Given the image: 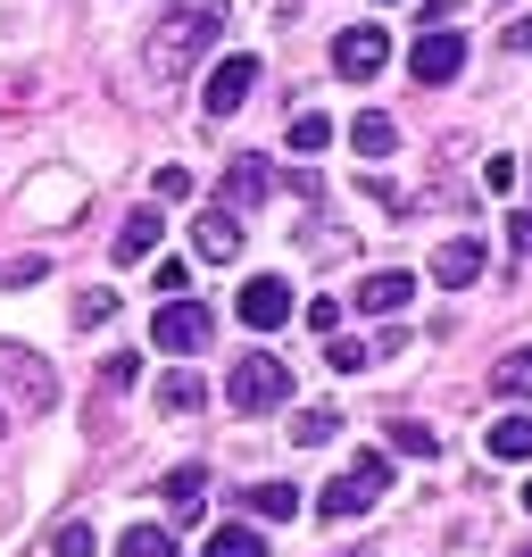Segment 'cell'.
Returning a JSON list of instances; mask_svg holds the SVG:
<instances>
[{"mask_svg": "<svg viewBox=\"0 0 532 557\" xmlns=\"http://www.w3.org/2000/svg\"><path fill=\"white\" fill-rule=\"evenodd\" d=\"M216 34H225V0H166L159 25H150V42H141V67L166 84V75H184Z\"/></svg>", "mask_w": 532, "mask_h": 557, "instance_id": "6da1fadb", "label": "cell"}, {"mask_svg": "<svg viewBox=\"0 0 532 557\" xmlns=\"http://www.w3.org/2000/svg\"><path fill=\"white\" fill-rule=\"evenodd\" d=\"M0 392H9V408H25V417H50V408H59V374H50L42 349L0 342Z\"/></svg>", "mask_w": 532, "mask_h": 557, "instance_id": "7a4b0ae2", "label": "cell"}, {"mask_svg": "<svg viewBox=\"0 0 532 557\" xmlns=\"http://www.w3.org/2000/svg\"><path fill=\"white\" fill-rule=\"evenodd\" d=\"M225 399H233V408H250V417H267V408H292V367H283L275 349H250V358L233 367Z\"/></svg>", "mask_w": 532, "mask_h": 557, "instance_id": "3957f363", "label": "cell"}, {"mask_svg": "<svg viewBox=\"0 0 532 557\" xmlns=\"http://www.w3.org/2000/svg\"><path fill=\"white\" fill-rule=\"evenodd\" d=\"M150 342L166 349V358H191V349L216 342V308L209 300H166L159 317H150Z\"/></svg>", "mask_w": 532, "mask_h": 557, "instance_id": "277c9868", "label": "cell"}, {"mask_svg": "<svg viewBox=\"0 0 532 557\" xmlns=\"http://www.w3.org/2000/svg\"><path fill=\"white\" fill-rule=\"evenodd\" d=\"M250 84H258V59H242V50H233V59H216V67H209L200 109H209V116H233L242 100H250Z\"/></svg>", "mask_w": 532, "mask_h": 557, "instance_id": "5b68a950", "label": "cell"}, {"mask_svg": "<svg viewBox=\"0 0 532 557\" xmlns=\"http://www.w3.org/2000/svg\"><path fill=\"white\" fill-rule=\"evenodd\" d=\"M383 59H392V34H383V25H349L342 42H333V67H342L349 84H367V75H383Z\"/></svg>", "mask_w": 532, "mask_h": 557, "instance_id": "8992f818", "label": "cell"}, {"mask_svg": "<svg viewBox=\"0 0 532 557\" xmlns=\"http://www.w3.org/2000/svg\"><path fill=\"white\" fill-rule=\"evenodd\" d=\"M283 317H292V283L283 275H250L242 283V325L250 333H283Z\"/></svg>", "mask_w": 532, "mask_h": 557, "instance_id": "52a82bcc", "label": "cell"}, {"mask_svg": "<svg viewBox=\"0 0 532 557\" xmlns=\"http://www.w3.org/2000/svg\"><path fill=\"white\" fill-rule=\"evenodd\" d=\"M458 67H466V34H449V25H433V34L408 50V75H417V84H449Z\"/></svg>", "mask_w": 532, "mask_h": 557, "instance_id": "ba28073f", "label": "cell"}, {"mask_svg": "<svg viewBox=\"0 0 532 557\" xmlns=\"http://www.w3.org/2000/svg\"><path fill=\"white\" fill-rule=\"evenodd\" d=\"M483 267H491V250L474 242V233H458V242H441V250H433V283H441V292H466V283H483Z\"/></svg>", "mask_w": 532, "mask_h": 557, "instance_id": "9c48e42d", "label": "cell"}, {"mask_svg": "<svg viewBox=\"0 0 532 557\" xmlns=\"http://www.w3.org/2000/svg\"><path fill=\"white\" fill-rule=\"evenodd\" d=\"M191 250L209 258V267H233V258H242V216L233 209H200L191 216Z\"/></svg>", "mask_w": 532, "mask_h": 557, "instance_id": "30bf717a", "label": "cell"}, {"mask_svg": "<svg viewBox=\"0 0 532 557\" xmlns=\"http://www.w3.org/2000/svg\"><path fill=\"white\" fill-rule=\"evenodd\" d=\"M267 191H275V166H267V159H233L225 166V200H216V209H258Z\"/></svg>", "mask_w": 532, "mask_h": 557, "instance_id": "8fae6325", "label": "cell"}, {"mask_svg": "<svg viewBox=\"0 0 532 557\" xmlns=\"http://www.w3.org/2000/svg\"><path fill=\"white\" fill-rule=\"evenodd\" d=\"M408 292H417V275L383 267V275H367V283H358V308H367V317H399V308H408Z\"/></svg>", "mask_w": 532, "mask_h": 557, "instance_id": "7c38bea8", "label": "cell"}, {"mask_svg": "<svg viewBox=\"0 0 532 557\" xmlns=\"http://www.w3.org/2000/svg\"><path fill=\"white\" fill-rule=\"evenodd\" d=\"M367 508H374V491L358 483V474H349V483L333 474V483L317 491V516H324V524H349V516H367Z\"/></svg>", "mask_w": 532, "mask_h": 557, "instance_id": "4fadbf2b", "label": "cell"}, {"mask_svg": "<svg viewBox=\"0 0 532 557\" xmlns=\"http://www.w3.org/2000/svg\"><path fill=\"white\" fill-rule=\"evenodd\" d=\"M349 150H358V159H392V150H399V125L383 109H367L358 125H349Z\"/></svg>", "mask_w": 532, "mask_h": 557, "instance_id": "5bb4252c", "label": "cell"}, {"mask_svg": "<svg viewBox=\"0 0 532 557\" xmlns=\"http://www.w3.org/2000/svg\"><path fill=\"white\" fill-rule=\"evenodd\" d=\"M159 233H166L159 209H134V216H125V233H116V258H125V267H134V258H150V250H159Z\"/></svg>", "mask_w": 532, "mask_h": 557, "instance_id": "9a60e30c", "label": "cell"}, {"mask_svg": "<svg viewBox=\"0 0 532 557\" xmlns=\"http://www.w3.org/2000/svg\"><path fill=\"white\" fill-rule=\"evenodd\" d=\"M250 516H267V524H283V516H300V491L283 483V474H275V483H250Z\"/></svg>", "mask_w": 532, "mask_h": 557, "instance_id": "2e32d148", "label": "cell"}, {"mask_svg": "<svg viewBox=\"0 0 532 557\" xmlns=\"http://www.w3.org/2000/svg\"><path fill=\"white\" fill-rule=\"evenodd\" d=\"M200 499H209V466H175V474H166V508L191 516Z\"/></svg>", "mask_w": 532, "mask_h": 557, "instance_id": "e0dca14e", "label": "cell"}, {"mask_svg": "<svg viewBox=\"0 0 532 557\" xmlns=\"http://www.w3.org/2000/svg\"><path fill=\"white\" fill-rule=\"evenodd\" d=\"M491 458L524 466L532 458V417H499V424H491Z\"/></svg>", "mask_w": 532, "mask_h": 557, "instance_id": "ac0fdd59", "label": "cell"}, {"mask_svg": "<svg viewBox=\"0 0 532 557\" xmlns=\"http://www.w3.org/2000/svg\"><path fill=\"white\" fill-rule=\"evenodd\" d=\"M116 557H175V533H166V524H125V533H116Z\"/></svg>", "mask_w": 532, "mask_h": 557, "instance_id": "d6986e66", "label": "cell"}, {"mask_svg": "<svg viewBox=\"0 0 532 557\" xmlns=\"http://www.w3.org/2000/svg\"><path fill=\"white\" fill-rule=\"evenodd\" d=\"M159 408H166V417H191V408H209V383H200V374H166Z\"/></svg>", "mask_w": 532, "mask_h": 557, "instance_id": "ffe728a7", "label": "cell"}, {"mask_svg": "<svg viewBox=\"0 0 532 557\" xmlns=\"http://www.w3.org/2000/svg\"><path fill=\"white\" fill-rule=\"evenodd\" d=\"M491 392H508V399H532V349H508V358L491 367Z\"/></svg>", "mask_w": 532, "mask_h": 557, "instance_id": "44dd1931", "label": "cell"}, {"mask_svg": "<svg viewBox=\"0 0 532 557\" xmlns=\"http://www.w3.org/2000/svg\"><path fill=\"white\" fill-rule=\"evenodd\" d=\"M209 557H267V541H258V524H216Z\"/></svg>", "mask_w": 532, "mask_h": 557, "instance_id": "7402d4cb", "label": "cell"}, {"mask_svg": "<svg viewBox=\"0 0 532 557\" xmlns=\"http://www.w3.org/2000/svg\"><path fill=\"white\" fill-rule=\"evenodd\" d=\"M333 433H342V417H333V408H300V417H292V442H300V449H324Z\"/></svg>", "mask_w": 532, "mask_h": 557, "instance_id": "603a6c76", "label": "cell"}, {"mask_svg": "<svg viewBox=\"0 0 532 557\" xmlns=\"http://www.w3.org/2000/svg\"><path fill=\"white\" fill-rule=\"evenodd\" d=\"M392 449H399V458H433V424H417V417H392Z\"/></svg>", "mask_w": 532, "mask_h": 557, "instance_id": "cb8c5ba5", "label": "cell"}, {"mask_svg": "<svg viewBox=\"0 0 532 557\" xmlns=\"http://www.w3.org/2000/svg\"><path fill=\"white\" fill-rule=\"evenodd\" d=\"M50 549H59V557H100V533L84 524V516H67V524L50 533Z\"/></svg>", "mask_w": 532, "mask_h": 557, "instance_id": "d4e9b609", "label": "cell"}, {"mask_svg": "<svg viewBox=\"0 0 532 557\" xmlns=\"http://www.w3.org/2000/svg\"><path fill=\"white\" fill-rule=\"evenodd\" d=\"M324 150H333V125H324V116H300V125H292V159H324Z\"/></svg>", "mask_w": 532, "mask_h": 557, "instance_id": "484cf974", "label": "cell"}, {"mask_svg": "<svg viewBox=\"0 0 532 557\" xmlns=\"http://www.w3.org/2000/svg\"><path fill=\"white\" fill-rule=\"evenodd\" d=\"M42 275H50L42 258H0V292H34Z\"/></svg>", "mask_w": 532, "mask_h": 557, "instance_id": "4316f807", "label": "cell"}, {"mask_svg": "<svg viewBox=\"0 0 532 557\" xmlns=\"http://www.w3.org/2000/svg\"><path fill=\"white\" fill-rule=\"evenodd\" d=\"M349 474H358V483H367L374 499H383V491H392V449H367V458L349 466Z\"/></svg>", "mask_w": 532, "mask_h": 557, "instance_id": "83f0119b", "label": "cell"}, {"mask_svg": "<svg viewBox=\"0 0 532 557\" xmlns=\"http://www.w3.org/2000/svg\"><path fill=\"white\" fill-rule=\"evenodd\" d=\"M150 283H159V300H184L191 267H184V258H159V267H150Z\"/></svg>", "mask_w": 532, "mask_h": 557, "instance_id": "f1b7e54d", "label": "cell"}, {"mask_svg": "<svg viewBox=\"0 0 532 557\" xmlns=\"http://www.w3.org/2000/svg\"><path fill=\"white\" fill-rule=\"evenodd\" d=\"M116 317V292H75V325H109Z\"/></svg>", "mask_w": 532, "mask_h": 557, "instance_id": "f546056e", "label": "cell"}, {"mask_svg": "<svg viewBox=\"0 0 532 557\" xmlns=\"http://www.w3.org/2000/svg\"><path fill=\"white\" fill-rule=\"evenodd\" d=\"M367 358H374L367 342H324V367H333V374H358Z\"/></svg>", "mask_w": 532, "mask_h": 557, "instance_id": "4dcf8cb0", "label": "cell"}, {"mask_svg": "<svg viewBox=\"0 0 532 557\" xmlns=\"http://www.w3.org/2000/svg\"><path fill=\"white\" fill-rule=\"evenodd\" d=\"M134 374H141V358H134V349H116L109 367H100V383H109V392H125V383H134Z\"/></svg>", "mask_w": 532, "mask_h": 557, "instance_id": "1f68e13d", "label": "cell"}, {"mask_svg": "<svg viewBox=\"0 0 532 557\" xmlns=\"http://www.w3.org/2000/svg\"><path fill=\"white\" fill-rule=\"evenodd\" d=\"M508 250H516V258H532V209H516V216H508Z\"/></svg>", "mask_w": 532, "mask_h": 557, "instance_id": "d6a6232c", "label": "cell"}, {"mask_svg": "<svg viewBox=\"0 0 532 557\" xmlns=\"http://www.w3.org/2000/svg\"><path fill=\"white\" fill-rule=\"evenodd\" d=\"M308 325H317V333H342V300H308Z\"/></svg>", "mask_w": 532, "mask_h": 557, "instance_id": "836d02e7", "label": "cell"}, {"mask_svg": "<svg viewBox=\"0 0 532 557\" xmlns=\"http://www.w3.org/2000/svg\"><path fill=\"white\" fill-rule=\"evenodd\" d=\"M499 42H508V50H532V17H516L508 34H499Z\"/></svg>", "mask_w": 532, "mask_h": 557, "instance_id": "e575fe53", "label": "cell"}, {"mask_svg": "<svg viewBox=\"0 0 532 557\" xmlns=\"http://www.w3.org/2000/svg\"><path fill=\"white\" fill-rule=\"evenodd\" d=\"M524 508H532V483H524Z\"/></svg>", "mask_w": 532, "mask_h": 557, "instance_id": "d590c367", "label": "cell"}, {"mask_svg": "<svg viewBox=\"0 0 532 557\" xmlns=\"http://www.w3.org/2000/svg\"><path fill=\"white\" fill-rule=\"evenodd\" d=\"M508 557H532V549H508Z\"/></svg>", "mask_w": 532, "mask_h": 557, "instance_id": "8d00e7d4", "label": "cell"}]
</instances>
